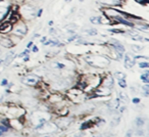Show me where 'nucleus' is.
<instances>
[{
  "label": "nucleus",
  "instance_id": "obj_35",
  "mask_svg": "<svg viewBox=\"0 0 149 137\" xmlns=\"http://www.w3.org/2000/svg\"><path fill=\"white\" fill-rule=\"evenodd\" d=\"M48 25H49V26H52V25H53V21H49V23H48Z\"/></svg>",
  "mask_w": 149,
  "mask_h": 137
},
{
  "label": "nucleus",
  "instance_id": "obj_14",
  "mask_svg": "<svg viewBox=\"0 0 149 137\" xmlns=\"http://www.w3.org/2000/svg\"><path fill=\"white\" fill-rule=\"evenodd\" d=\"M119 94H120V99H122L123 101H125V102H129V101H130L129 96L126 94L125 92H120Z\"/></svg>",
  "mask_w": 149,
  "mask_h": 137
},
{
  "label": "nucleus",
  "instance_id": "obj_24",
  "mask_svg": "<svg viewBox=\"0 0 149 137\" xmlns=\"http://www.w3.org/2000/svg\"><path fill=\"white\" fill-rule=\"evenodd\" d=\"M8 131V127H6V126H0V136H1L3 133L5 132H7Z\"/></svg>",
  "mask_w": 149,
  "mask_h": 137
},
{
  "label": "nucleus",
  "instance_id": "obj_19",
  "mask_svg": "<svg viewBox=\"0 0 149 137\" xmlns=\"http://www.w3.org/2000/svg\"><path fill=\"white\" fill-rule=\"evenodd\" d=\"M140 78H141V80L143 81L145 84H148V82H149V80H148V72H145V74L141 75Z\"/></svg>",
  "mask_w": 149,
  "mask_h": 137
},
{
  "label": "nucleus",
  "instance_id": "obj_18",
  "mask_svg": "<svg viewBox=\"0 0 149 137\" xmlns=\"http://www.w3.org/2000/svg\"><path fill=\"white\" fill-rule=\"evenodd\" d=\"M131 48H132V50L134 52H141L142 50H143V47L140 46V45H132Z\"/></svg>",
  "mask_w": 149,
  "mask_h": 137
},
{
  "label": "nucleus",
  "instance_id": "obj_27",
  "mask_svg": "<svg viewBox=\"0 0 149 137\" xmlns=\"http://www.w3.org/2000/svg\"><path fill=\"white\" fill-rule=\"evenodd\" d=\"M132 135H133V131H132V130H129L125 137H132Z\"/></svg>",
  "mask_w": 149,
  "mask_h": 137
},
{
  "label": "nucleus",
  "instance_id": "obj_15",
  "mask_svg": "<svg viewBox=\"0 0 149 137\" xmlns=\"http://www.w3.org/2000/svg\"><path fill=\"white\" fill-rule=\"evenodd\" d=\"M92 124H93V122H92V121H88V122H86V123L82 124V126H81V130H86V129L91 128Z\"/></svg>",
  "mask_w": 149,
  "mask_h": 137
},
{
  "label": "nucleus",
  "instance_id": "obj_6",
  "mask_svg": "<svg viewBox=\"0 0 149 137\" xmlns=\"http://www.w3.org/2000/svg\"><path fill=\"white\" fill-rule=\"evenodd\" d=\"M99 2L106 6H120L122 0H99Z\"/></svg>",
  "mask_w": 149,
  "mask_h": 137
},
{
  "label": "nucleus",
  "instance_id": "obj_33",
  "mask_svg": "<svg viewBox=\"0 0 149 137\" xmlns=\"http://www.w3.org/2000/svg\"><path fill=\"white\" fill-rule=\"evenodd\" d=\"M137 135H143V131H141V130L137 131Z\"/></svg>",
  "mask_w": 149,
  "mask_h": 137
},
{
  "label": "nucleus",
  "instance_id": "obj_28",
  "mask_svg": "<svg viewBox=\"0 0 149 137\" xmlns=\"http://www.w3.org/2000/svg\"><path fill=\"white\" fill-rule=\"evenodd\" d=\"M32 51L33 52H38L39 51V48L37 47L36 45H33V48H32Z\"/></svg>",
  "mask_w": 149,
  "mask_h": 137
},
{
  "label": "nucleus",
  "instance_id": "obj_31",
  "mask_svg": "<svg viewBox=\"0 0 149 137\" xmlns=\"http://www.w3.org/2000/svg\"><path fill=\"white\" fill-rule=\"evenodd\" d=\"M46 40H47V37H42L41 40H40V42H41V43H44Z\"/></svg>",
  "mask_w": 149,
  "mask_h": 137
},
{
  "label": "nucleus",
  "instance_id": "obj_2",
  "mask_svg": "<svg viewBox=\"0 0 149 137\" xmlns=\"http://www.w3.org/2000/svg\"><path fill=\"white\" fill-rule=\"evenodd\" d=\"M27 33H28L27 25L24 24V23H20V22L15 23V25H13L12 30H11V34L16 35V36H20V37H24Z\"/></svg>",
  "mask_w": 149,
  "mask_h": 137
},
{
  "label": "nucleus",
  "instance_id": "obj_29",
  "mask_svg": "<svg viewBox=\"0 0 149 137\" xmlns=\"http://www.w3.org/2000/svg\"><path fill=\"white\" fill-rule=\"evenodd\" d=\"M133 102H134V103H136V104L139 103V102H140V98H137V97L133 98Z\"/></svg>",
  "mask_w": 149,
  "mask_h": 137
},
{
  "label": "nucleus",
  "instance_id": "obj_20",
  "mask_svg": "<svg viewBox=\"0 0 149 137\" xmlns=\"http://www.w3.org/2000/svg\"><path fill=\"white\" fill-rule=\"evenodd\" d=\"M114 76H115V78H117V80L126 79V75L124 74V73H122V72H116V73L114 74Z\"/></svg>",
  "mask_w": 149,
  "mask_h": 137
},
{
  "label": "nucleus",
  "instance_id": "obj_1",
  "mask_svg": "<svg viewBox=\"0 0 149 137\" xmlns=\"http://www.w3.org/2000/svg\"><path fill=\"white\" fill-rule=\"evenodd\" d=\"M18 12H20V16L24 17L25 20L31 21V20H33L34 17H36L37 8L34 7L33 5L26 4V5L21 6V8H20V10H18Z\"/></svg>",
  "mask_w": 149,
  "mask_h": 137
},
{
  "label": "nucleus",
  "instance_id": "obj_17",
  "mask_svg": "<svg viewBox=\"0 0 149 137\" xmlns=\"http://www.w3.org/2000/svg\"><path fill=\"white\" fill-rule=\"evenodd\" d=\"M108 32H111L113 34H126V31L120 30V29H109Z\"/></svg>",
  "mask_w": 149,
  "mask_h": 137
},
{
  "label": "nucleus",
  "instance_id": "obj_32",
  "mask_svg": "<svg viewBox=\"0 0 149 137\" xmlns=\"http://www.w3.org/2000/svg\"><path fill=\"white\" fill-rule=\"evenodd\" d=\"M32 46H33V42H32V41H30V42H29V44L27 45V48H30V47H32Z\"/></svg>",
  "mask_w": 149,
  "mask_h": 137
},
{
  "label": "nucleus",
  "instance_id": "obj_36",
  "mask_svg": "<svg viewBox=\"0 0 149 137\" xmlns=\"http://www.w3.org/2000/svg\"><path fill=\"white\" fill-rule=\"evenodd\" d=\"M72 137H82V134H78V135H74Z\"/></svg>",
  "mask_w": 149,
  "mask_h": 137
},
{
  "label": "nucleus",
  "instance_id": "obj_34",
  "mask_svg": "<svg viewBox=\"0 0 149 137\" xmlns=\"http://www.w3.org/2000/svg\"><path fill=\"white\" fill-rule=\"evenodd\" d=\"M39 137H53L52 135H42V136H39Z\"/></svg>",
  "mask_w": 149,
  "mask_h": 137
},
{
  "label": "nucleus",
  "instance_id": "obj_4",
  "mask_svg": "<svg viewBox=\"0 0 149 137\" xmlns=\"http://www.w3.org/2000/svg\"><path fill=\"white\" fill-rule=\"evenodd\" d=\"M38 82H39V78L37 76H34V75H29V76L25 77L23 79V83L29 86H34Z\"/></svg>",
  "mask_w": 149,
  "mask_h": 137
},
{
  "label": "nucleus",
  "instance_id": "obj_11",
  "mask_svg": "<svg viewBox=\"0 0 149 137\" xmlns=\"http://www.w3.org/2000/svg\"><path fill=\"white\" fill-rule=\"evenodd\" d=\"M83 32H84V34L88 35V36H96L98 34L97 30L94 28H85L83 30Z\"/></svg>",
  "mask_w": 149,
  "mask_h": 137
},
{
  "label": "nucleus",
  "instance_id": "obj_30",
  "mask_svg": "<svg viewBox=\"0 0 149 137\" xmlns=\"http://www.w3.org/2000/svg\"><path fill=\"white\" fill-rule=\"evenodd\" d=\"M1 85H2V86L7 85V80H6V79H3V80H2V82H1Z\"/></svg>",
  "mask_w": 149,
  "mask_h": 137
},
{
  "label": "nucleus",
  "instance_id": "obj_23",
  "mask_svg": "<svg viewBox=\"0 0 149 137\" xmlns=\"http://www.w3.org/2000/svg\"><path fill=\"white\" fill-rule=\"evenodd\" d=\"M135 2H137L138 4L140 5H144V6H147L148 5V0H134Z\"/></svg>",
  "mask_w": 149,
  "mask_h": 137
},
{
  "label": "nucleus",
  "instance_id": "obj_3",
  "mask_svg": "<svg viewBox=\"0 0 149 137\" xmlns=\"http://www.w3.org/2000/svg\"><path fill=\"white\" fill-rule=\"evenodd\" d=\"M12 27H13V24H11L7 20H3L0 22V33L1 34H7L11 32Z\"/></svg>",
  "mask_w": 149,
  "mask_h": 137
},
{
  "label": "nucleus",
  "instance_id": "obj_25",
  "mask_svg": "<svg viewBox=\"0 0 149 137\" xmlns=\"http://www.w3.org/2000/svg\"><path fill=\"white\" fill-rule=\"evenodd\" d=\"M49 34L52 35V36H57V35H58L57 30L54 29V28H50V29H49Z\"/></svg>",
  "mask_w": 149,
  "mask_h": 137
},
{
  "label": "nucleus",
  "instance_id": "obj_40",
  "mask_svg": "<svg viewBox=\"0 0 149 137\" xmlns=\"http://www.w3.org/2000/svg\"><path fill=\"white\" fill-rule=\"evenodd\" d=\"M79 1H85V0H79Z\"/></svg>",
  "mask_w": 149,
  "mask_h": 137
},
{
  "label": "nucleus",
  "instance_id": "obj_13",
  "mask_svg": "<svg viewBox=\"0 0 149 137\" xmlns=\"http://www.w3.org/2000/svg\"><path fill=\"white\" fill-rule=\"evenodd\" d=\"M108 107L110 109H112V110H117L120 108V98H116V99H114V100L110 101L108 103Z\"/></svg>",
  "mask_w": 149,
  "mask_h": 137
},
{
  "label": "nucleus",
  "instance_id": "obj_21",
  "mask_svg": "<svg viewBox=\"0 0 149 137\" xmlns=\"http://www.w3.org/2000/svg\"><path fill=\"white\" fill-rule=\"evenodd\" d=\"M117 83H119L120 87H122V88H126V87H127V82H126V79H121V80H117Z\"/></svg>",
  "mask_w": 149,
  "mask_h": 137
},
{
  "label": "nucleus",
  "instance_id": "obj_9",
  "mask_svg": "<svg viewBox=\"0 0 149 137\" xmlns=\"http://www.w3.org/2000/svg\"><path fill=\"white\" fill-rule=\"evenodd\" d=\"M9 14V9L7 7H4V6H0V22L5 20L7 14Z\"/></svg>",
  "mask_w": 149,
  "mask_h": 137
},
{
  "label": "nucleus",
  "instance_id": "obj_26",
  "mask_svg": "<svg viewBox=\"0 0 149 137\" xmlns=\"http://www.w3.org/2000/svg\"><path fill=\"white\" fill-rule=\"evenodd\" d=\"M120 118H117V119H114L112 122H111V126L112 127H114V126H116V125H119V123H120Z\"/></svg>",
  "mask_w": 149,
  "mask_h": 137
},
{
  "label": "nucleus",
  "instance_id": "obj_37",
  "mask_svg": "<svg viewBox=\"0 0 149 137\" xmlns=\"http://www.w3.org/2000/svg\"><path fill=\"white\" fill-rule=\"evenodd\" d=\"M126 110V108H125V107H124V108H122V109L120 110H121V113H124V110Z\"/></svg>",
  "mask_w": 149,
  "mask_h": 137
},
{
  "label": "nucleus",
  "instance_id": "obj_22",
  "mask_svg": "<svg viewBox=\"0 0 149 137\" xmlns=\"http://www.w3.org/2000/svg\"><path fill=\"white\" fill-rule=\"evenodd\" d=\"M148 67H149V64L147 60L146 61H140L139 63V68H148Z\"/></svg>",
  "mask_w": 149,
  "mask_h": 137
},
{
  "label": "nucleus",
  "instance_id": "obj_39",
  "mask_svg": "<svg viewBox=\"0 0 149 137\" xmlns=\"http://www.w3.org/2000/svg\"><path fill=\"white\" fill-rule=\"evenodd\" d=\"M93 137H101V136H99V135H95V136H93Z\"/></svg>",
  "mask_w": 149,
  "mask_h": 137
},
{
  "label": "nucleus",
  "instance_id": "obj_16",
  "mask_svg": "<svg viewBox=\"0 0 149 137\" xmlns=\"http://www.w3.org/2000/svg\"><path fill=\"white\" fill-rule=\"evenodd\" d=\"M135 124H136V126L137 127H142L144 125V120H143V118H137L135 121Z\"/></svg>",
  "mask_w": 149,
  "mask_h": 137
},
{
  "label": "nucleus",
  "instance_id": "obj_38",
  "mask_svg": "<svg viewBox=\"0 0 149 137\" xmlns=\"http://www.w3.org/2000/svg\"><path fill=\"white\" fill-rule=\"evenodd\" d=\"M72 0H65V2H71Z\"/></svg>",
  "mask_w": 149,
  "mask_h": 137
},
{
  "label": "nucleus",
  "instance_id": "obj_10",
  "mask_svg": "<svg viewBox=\"0 0 149 137\" xmlns=\"http://www.w3.org/2000/svg\"><path fill=\"white\" fill-rule=\"evenodd\" d=\"M103 86L105 87V88H111V87L113 86V78L110 76H109L106 78V79H104V81H103Z\"/></svg>",
  "mask_w": 149,
  "mask_h": 137
},
{
  "label": "nucleus",
  "instance_id": "obj_8",
  "mask_svg": "<svg viewBox=\"0 0 149 137\" xmlns=\"http://www.w3.org/2000/svg\"><path fill=\"white\" fill-rule=\"evenodd\" d=\"M90 22L91 24H94V25H101L104 24L103 23V16L101 15H93L90 17Z\"/></svg>",
  "mask_w": 149,
  "mask_h": 137
},
{
  "label": "nucleus",
  "instance_id": "obj_12",
  "mask_svg": "<svg viewBox=\"0 0 149 137\" xmlns=\"http://www.w3.org/2000/svg\"><path fill=\"white\" fill-rule=\"evenodd\" d=\"M134 29L138 30V31H144V32H147L149 27L147 24H138V25H134Z\"/></svg>",
  "mask_w": 149,
  "mask_h": 137
},
{
  "label": "nucleus",
  "instance_id": "obj_5",
  "mask_svg": "<svg viewBox=\"0 0 149 137\" xmlns=\"http://www.w3.org/2000/svg\"><path fill=\"white\" fill-rule=\"evenodd\" d=\"M124 60H125V68H132L135 66V59L134 57H132L130 54L126 53L124 55Z\"/></svg>",
  "mask_w": 149,
  "mask_h": 137
},
{
  "label": "nucleus",
  "instance_id": "obj_7",
  "mask_svg": "<svg viewBox=\"0 0 149 137\" xmlns=\"http://www.w3.org/2000/svg\"><path fill=\"white\" fill-rule=\"evenodd\" d=\"M0 44L5 48H10L13 45V43L10 40V38H0Z\"/></svg>",
  "mask_w": 149,
  "mask_h": 137
}]
</instances>
